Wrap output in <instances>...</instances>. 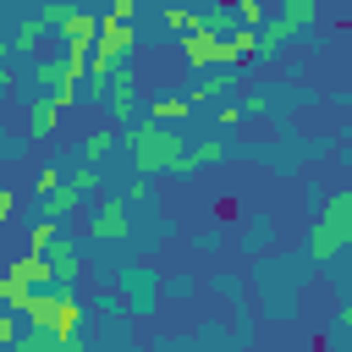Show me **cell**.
<instances>
[{
  "mask_svg": "<svg viewBox=\"0 0 352 352\" xmlns=\"http://www.w3.org/2000/svg\"><path fill=\"white\" fill-rule=\"evenodd\" d=\"M143 116L170 121V126H187V121H192V99H187V94H165V99H148V110H143Z\"/></svg>",
  "mask_w": 352,
  "mask_h": 352,
  "instance_id": "e0dca14e",
  "label": "cell"
},
{
  "mask_svg": "<svg viewBox=\"0 0 352 352\" xmlns=\"http://www.w3.org/2000/svg\"><path fill=\"white\" fill-rule=\"evenodd\" d=\"M16 214V187H0V220Z\"/></svg>",
  "mask_w": 352,
  "mask_h": 352,
  "instance_id": "f1b7e54d",
  "label": "cell"
},
{
  "mask_svg": "<svg viewBox=\"0 0 352 352\" xmlns=\"http://www.w3.org/2000/svg\"><path fill=\"white\" fill-rule=\"evenodd\" d=\"M176 44H182V60H187L192 72L220 66V33H214V28H192V33H182Z\"/></svg>",
  "mask_w": 352,
  "mask_h": 352,
  "instance_id": "ba28073f",
  "label": "cell"
},
{
  "mask_svg": "<svg viewBox=\"0 0 352 352\" xmlns=\"http://www.w3.org/2000/svg\"><path fill=\"white\" fill-rule=\"evenodd\" d=\"M66 55H50V50H38V55H28V88L33 94H55V88H66Z\"/></svg>",
  "mask_w": 352,
  "mask_h": 352,
  "instance_id": "9c48e42d",
  "label": "cell"
},
{
  "mask_svg": "<svg viewBox=\"0 0 352 352\" xmlns=\"http://www.w3.org/2000/svg\"><path fill=\"white\" fill-rule=\"evenodd\" d=\"M126 198H132V204H148V198H154V182H148V170H132V182H126Z\"/></svg>",
  "mask_w": 352,
  "mask_h": 352,
  "instance_id": "484cf974",
  "label": "cell"
},
{
  "mask_svg": "<svg viewBox=\"0 0 352 352\" xmlns=\"http://www.w3.org/2000/svg\"><path fill=\"white\" fill-rule=\"evenodd\" d=\"M104 110H110V121L116 126H132L138 121V77H132V66L121 60L116 66V77L104 82Z\"/></svg>",
  "mask_w": 352,
  "mask_h": 352,
  "instance_id": "277c9868",
  "label": "cell"
},
{
  "mask_svg": "<svg viewBox=\"0 0 352 352\" xmlns=\"http://www.w3.org/2000/svg\"><path fill=\"white\" fill-rule=\"evenodd\" d=\"M66 182H72V187H77V192H82V198H88V192H99V187H104V176H99V165H94V160H77V165H72V170H66Z\"/></svg>",
  "mask_w": 352,
  "mask_h": 352,
  "instance_id": "44dd1931",
  "label": "cell"
},
{
  "mask_svg": "<svg viewBox=\"0 0 352 352\" xmlns=\"http://www.w3.org/2000/svg\"><path fill=\"white\" fill-rule=\"evenodd\" d=\"M82 6H99V0H82Z\"/></svg>",
  "mask_w": 352,
  "mask_h": 352,
  "instance_id": "1f68e13d",
  "label": "cell"
},
{
  "mask_svg": "<svg viewBox=\"0 0 352 352\" xmlns=\"http://www.w3.org/2000/svg\"><path fill=\"white\" fill-rule=\"evenodd\" d=\"M132 198L126 192H104L99 198V209H94V220H88V242H104V248H116V242H126L132 236Z\"/></svg>",
  "mask_w": 352,
  "mask_h": 352,
  "instance_id": "3957f363",
  "label": "cell"
},
{
  "mask_svg": "<svg viewBox=\"0 0 352 352\" xmlns=\"http://www.w3.org/2000/svg\"><path fill=\"white\" fill-rule=\"evenodd\" d=\"M242 116H248V104H236V99H226V104L214 110V132H220V126H226V132H236V126H242Z\"/></svg>",
  "mask_w": 352,
  "mask_h": 352,
  "instance_id": "d4e9b609",
  "label": "cell"
},
{
  "mask_svg": "<svg viewBox=\"0 0 352 352\" xmlns=\"http://www.w3.org/2000/svg\"><path fill=\"white\" fill-rule=\"evenodd\" d=\"M204 28H214L220 38H226V33H236V28H242V16H236V0H220V6H209V11H204Z\"/></svg>",
  "mask_w": 352,
  "mask_h": 352,
  "instance_id": "ffe728a7",
  "label": "cell"
},
{
  "mask_svg": "<svg viewBox=\"0 0 352 352\" xmlns=\"http://www.w3.org/2000/svg\"><path fill=\"white\" fill-rule=\"evenodd\" d=\"M44 33H50V22H44V11H28V16H16V22H11V33H6V44H0V55H6V60H22V55H38V50H44V44H38Z\"/></svg>",
  "mask_w": 352,
  "mask_h": 352,
  "instance_id": "5b68a950",
  "label": "cell"
},
{
  "mask_svg": "<svg viewBox=\"0 0 352 352\" xmlns=\"http://www.w3.org/2000/svg\"><path fill=\"white\" fill-rule=\"evenodd\" d=\"M55 236H60V220H55V214H38V220L28 226V248H38V253H50Z\"/></svg>",
  "mask_w": 352,
  "mask_h": 352,
  "instance_id": "7402d4cb",
  "label": "cell"
},
{
  "mask_svg": "<svg viewBox=\"0 0 352 352\" xmlns=\"http://www.w3.org/2000/svg\"><path fill=\"white\" fill-rule=\"evenodd\" d=\"M236 16H242V22H248V28H264V22H270V16H264V6H258V0H236Z\"/></svg>",
  "mask_w": 352,
  "mask_h": 352,
  "instance_id": "4316f807",
  "label": "cell"
},
{
  "mask_svg": "<svg viewBox=\"0 0 352 352\" xmlns=\"http://www.w3.org/2000/svg\"><path fill=\"white\" fill-rule=\"evenodd\" d=\"M60 182H66V170H60V165H50V160H44V165H38V176H33V198H44V192H55V187H60Z\"/></svg>",
  "mask_w": 352,
  "mask_h": 352,
  "instance_id": "cb8c5ba5",
  "label": "cell"
},
{
  "mask_svg": "<svg viewBox=\"0 0 352 352\" xmlns=\"http://www.w3.org/2000/svg\"><path fill=\"white\" fill-rule=\"evenodd\" d=\"M50 264H55V286H60V292H77V280H82V242L60 231V236L50 242Z\"/></svg>",
  "mask_w": 352,
  "mask_h": 352,
  "instance_id": "8992f818",
  "label": "cell"
},
{
  "mask_svg": "<svg viewBox=\"0 0 352 352\" xmlns=\"http://www.w3.org/2000/svg\"><path fill=\"white\" fill-rule=\"evenodd\" d=\"M352 253V192H324L319 198V214L308 226V258L314 264H330Z\"/></svg>",
  "mask_w": 352,
  "mask_h": 352,
  "instance_id": "7a4b0ae2",
  "label": "cell"
},
{
  "mask_svg": "<svg viewBox=\"0 0 352 352\" xmlns=\"http://www.w3.org/2000/svg\"><path fill=\"white\" fill-rule=\"evenodd\" d=\"M28 297H33V286H28V280H16V275L6 270V275H0V308H22Z\"/></svg>",
  "mask_w": 352,
  "mask_h": 352,
  "instance_id": "603a6c76",
  "label": "cell"
},
{
  "mask_svg": "<svg viewBox=\"0 0 352 352\" xmlns=\"http://www.w3.org/2000/svg\"><path fill=\"white\" fill-rule=\"evenodd\" d=\"M116 148H126V132L110 121L104 132H88V138H82V154H77V160H94V165H99V160H110Z\"/></svg>",
  "mask_w": 352,
  "mask_h": 352,
  "instance_id": "2e32d148",
  "label": "cell"
},
{
  "mask_svg": "<svg viewBox=\"0 0 352 352\" xmlns=\"http://www.w3.org/2000/svg\"><path fill=\"white\" fill-rule=\"evenodd\" d=\"M226 154H231V148H226L220 138H192V143H187V154H182V165H176L170 176H182V182H192V176H198L204 165H220Z\"/></svg>",
  "mask_w": 352,
  "mask_h": 352,
  "instance_id": "7c38bea8",
  "label": "cell"
},
{
  "mask_svg": "<svg viewBox=\"0 0 352 352\" xmlns=\"http://www.w3.org/2000/svg\"><path fill=\"white\" fill-rule=\"evenodd\" d=\"M55 121H60L55 94H33V99H28V138H33V143H44V138L55 132Z\"/></svg>",
  "mask_w": 352,
  "mask_h": 352,
  "instance_id": "5bb4252c",
  "label": "cell"
},
{
  "mask_svg": "<svg viewBox=\"0 0 352 352\" xmlns=\"http://www.w3.org/2000/svg\"><path fill=\"white\" fill-rule=\"evenodd\" d=\"M99 38V11L94 6H72L60 22V44H94Z\"/></svg>",
  "mask_w": 352,
  "mask_h": 352,
  "instance_id": "4fadbf2b",
  "label": "cell"
},
{
  "mask_svg": "<svg viewBox=\"0 0 352 352\" xmlns=\"http://www.w3.org/2000/svg\"><path fill=\"white\" fill-rule=\"evenodd\" d=\"M121 297H126V308L143 319V314H154V270L148 264H126L121 270Z\"/></svg>",
  "mask_w": 352,
  "mask_h": 352,
  "instance_id": "8fae6325",
  "label": "cell"
},
{
  "mask_svg": "<svg viewBox=\"0 0 352 352\" xmlns=\"http://www.w3.org/2000/svg\"><path fill=\"white\" fill-rule=\"evenodd\" d=\"M82 314H88V308L77 302V292H60V286H55V324H50V330H55L60 352H77V330H82Z\"/></svg>",
  "mask_w": 352,
  "mask_h": 352,
  "instance_id": "52a82bcc",
  "label": "cell"
},
{
  "mask_svg": "<svg viewBox=\"0 0 352 352\" xmlns=\"http://www.w3.org/2000/svg\"><path fill=\"white\" fill-rule=\"evenodd\" d=\"M160 22H165V28H170V33L182 38V33L204 28V11H192V6H165V11H160Z\"/></svg>",
  "mask_w": 352,
  "mask_h": 352,
  "instance_id": "d6986e66",
  "label": "cell"
},
{
  "mask_svg": "<svg viewBox=\"0 0 352 352\" xmlns=\"http://www.w3.org/2000/svg\"><path fill=\"white\" fill-rule=\"evenodd\" d=\"M22 82H28V77L16 72V60H6V66H0V88H22Z\"/></svg>",
  "mask_w": 352,
  "mask_h": 352,
  "instance_id": "83f0119b",
  "label": "cell"
},
{
  "mask_svg": "<svg viewBox=\"0 0 352 352\" xmlns=\"http://www.w3.org/2000/svg\"><path fill=\"white\" fill-rule=\"evenodd\" d=\"M138 6H143V0H110L104 11H116V16H126V22H132V16H138Z\"/></svg>",
  "mask_w": 352,
  "mask_h": 352,
  "instance_id": "f546056e",
  "label": "cell"
},
{
  "mask_svg": "<svg viewBox=\"0 0 352 352\" xmlns=\"http://www.w3.org/2000/svg\"><path fill=\"white\" fill-rule=\"evenodd\" d=\"M341 330H346V336H352V297H346V302H341Z\"/></svg>",
  "mask_w": 352,
  "mask_h": 352,
  "instance_id": "4dcf8cb0",
  "label": "cell"
},
{
  "mask_svg": "<svg viewBox=\"0 0 352 352\" xmlns=\"http://www.w3.org/2000/svg\"><path fill=\"white\" fill-rule=\"evenodd\" d=\"M248 55L258 60V28H248V22H242L236 33H226V38H220V66H242Z\"/></svg>",
  "mask_w": 352,
  "mask_h": 352,
  "instance_id": "9a60e30c",
  "label": "cell"
},
{
  "mask_svg": "<svg viewBox=\"0 0 352 352\" xmlns=\"http://www.w3.org/2000/svg\"><path fill=\"white\" fill-rule=\"evenodd\" d=\"M77 209H82V192H77L72 182H60L55 192H44V198H38V214H55V220H72Z\"/></svg>",
  "mask_w": 352,
  "mask_h": 352,
  "instance_id": "ac0fdd59",
  "label": "cell"
},
{
  "mask_svg": "<svg viewBox=\"0 0 352 352\" xmlns=\"http://www.w3.org/2000/svg\"><path fill=\"white\" fill-rule=\"evenodd\" d=\"M126 132V154H132V170H148V176H160V170H176L182 165V154H187V132L182 126H170V121H154V116H138L132 126H121Z\"/></svg>",
  "mask_w": 352,
  "mask_h": 352,
  "instance_id": "6da1fadb",
  "label": "cell"
},
{
  "mask_svg": "<svg viewBox=\"0 0 352 352\" xmlns=\"http://www.w3.org/2000/svg\"><path fill=\"white\" fill-rule=\"evenodd\" d=\"M236 88H242L236 66H209V72H198V82L187 88V99H192V104H209V99H231Z\"/></svg>",
  "mask_w": 352,
  "mask_h": 352,
  "instance_id": "30bf717a",
  "label": "cell"
}]
</instances>
